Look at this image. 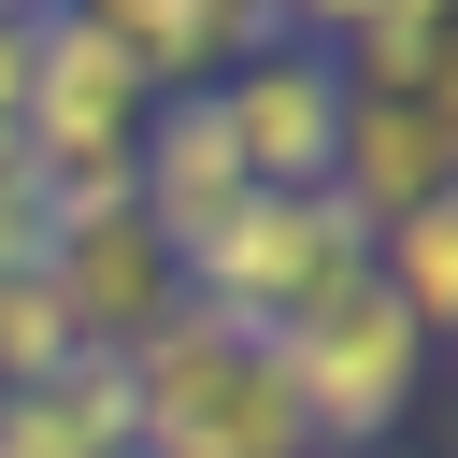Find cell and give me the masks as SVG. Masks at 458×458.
<instances>
[{
  "mask_svg": "<svg viewBox=\"0 0 458 458\" xmlns=\"http://www.w3.org/2000/svg\"><path fill=\"white\" fill-rule=\"evenodd\" d=\"M114 372H129V458H301L272 344L229 329L215 301H172Z\"/></svg>",
  "mask_w": 458,
  "mask_h": 458,
  "instance_id": "6da1fadb",
  "label": "cell"
},
{
  "mask_svg": "<svg viewBox=\"0 0 458 458\" xmlns=\"http://www.w3.org/2000/svg\"><path fill=\"white\" fill-rule=\"evenodd\" d=\"M272 386H286L301 458H372V444L415 415V386H429V329L358 272V286H329L315 315L272 329Z\"/></svg>",
  "mask_w": 458,
  "mask_h": 458,
  "instance_id": "7a4b0ae2",
  "label": "cell"
},
{
  "mask_svg": "<svg viewBox=\"0 0 458 458\" xmlns=\"http://www.w3.org/2000/svg\"><path fill=\"white\" fill-rule=\"evenodd\" d=\"M358 272H372V229H358L329 186H301V200H272V186H258L215 243H186V272H172V286L272 344L286 315H315V301H329V286H358Z\"/></svg>",
  "mask_w": 458,
  "mask_h": 458,
  "instance_id": "3957f363",
  "label": "cell"
},
{
  "mask_svg": "<svg viewBox=\"0 0 458 458\" xmlns=\"http://www.w3.org/2000/svg\"><path fill=\"white\" fill-rule=\"evenodd\" d=\"M215 129H229L243 186H272V200L329 186V143H344V57H315V43H258V57H229V72H215Z\"/></svg>",
  "mask_w": 458,
  "mask_h": 458,
  "instance_id": "277c9868",
  "label": "cell"
},
{
  "mask_svg": "<svg viewBox=\"0 0 458 458\" xmlns=\"http://www.w3.org/2000/svg\"><path fill=\"white\" fill-rule=\"evenodd\" d=\"M43 272H57V301H72V329H86L100 358H129V344L186 301V286H172V243H157L143 215H86V229H57Z\"/></svg>",
  "mask_w": 458,
  "mask_h": 458,
  "instance_id": "5b68a950",
  "label": "cell"
},
{
  "mask_svg": "<svg viewBox=\"0 0 458 458\" xmlns=\"http://www.w3.org/2000/svg\"><path fill=\"white\" fill-rule=\"evenodd\" d=\"M0 458H129V372L86 344L43 386H0Z\"/></svg>",
  "mask_w": 458,
  "mask_h": 458,
  "instance_id": "8992f818",
  "label": "cell"
},
{
  "mask_svg": "<svg viewBox=\"0 0 458 458\" xmlns=\"http://www.w3.org/2000/svg\"><path fill=\"white\" fill-rule=\"evenodd\" d=\"M372 286H386V301H401V315L444 344V329H458V200L386 215V229H372Z\"/></svg>",
  "mask_w": 458,
  "mask_h": 458,
  "instance_id": "52a82bcc",
  "label": "cell"
},
{
  "mask_svg": "<svg viewBox=\"0 0 458 458\" xmlns=\"http://www.w3.org/2000/svg\"><path fill=\"white\" fill-rule=\"evenodd\" d=\"M72 358H86V329H72L57 272H43V258L0 272V386H43V372H72Z\"/></svg>",
  "mask_w": 458,
  "mask_h": 458,
  "instance_id": "ba28073f",
  "label": "cell"
},
{
  "mask_svg": "<svg viewBox=\"0 0 458 458\" xmlns=\"http://www.w3.org/2000/svg\"><path fill=\"white\" fill-rule=\"evenodd\" d=\"M372 14H458V0H286V43H315V57H344Z\"/></svg>",
  "mask_w": 458,
  "mask_h": 458,
  "instance_id": "9c48e42d",
  "label": "cell"
},
{
  "mask_svg": "<svg viewBox=\"0 0 458 458\" xmlns=\"http://www.w3.org/2000/svg\"><path fill=\"white\" fill-rule=\"evenodd\" d=\"M43 243H57V229H43V186H29V172H0V272H29Z\"/></svg>",
  "mask_w": 458,
  "mask_h": 458,
  "instance_id": "30bf717a",
  "label": "cell"
},
{
  "mask_svg": "<svg viewBox=\"0 0 458 458\" xmlns=\"http://www.w3.org/2000/svg\"><path fill=\"white\" fill-rule=\"evenodd\" d=\"M14 100H29V14H0V172H14Z\"/></svg>",
  "mask_w": 458,
  "mask_h": 458,
  "instance_id": "8fae6325",
  "label": "cell"
}]
</instances>
